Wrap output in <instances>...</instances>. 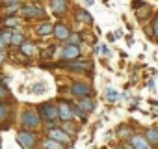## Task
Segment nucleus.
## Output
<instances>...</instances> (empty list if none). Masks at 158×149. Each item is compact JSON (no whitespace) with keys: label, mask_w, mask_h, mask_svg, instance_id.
<instances>
[{"label":"nucleus","mask_w":158,"mask_h":149,"mask_svg":"<svg viewBox=\"0 0 158 149\" xmlns=\"http://www.w3.org/2000/svg\"><path fill=\"white\" fill-rule=\"evenodd\" d=\"M2 58H4V54H2V52H0V62H2Z\"/></svg>","instance_id":"obj_27"},{"label":"nucleus","mask_w":158,"mask_h":149,"mask_svg":"<svg viewBox=\"0 0 158 149\" xmlns=\"http://www.w3.org/2000/svg\"><path fill=\"white\" fill-rule=\"evenodd\" d=\"M78 54H80V50H78L76 45H67L65 50H63V58L65 60H74V58H78Z\"/></svg>","instance_id":"obj_4"},{"label":"nucleus","mask_w":158,"mask_h":149,"mask_svg":"<svg viewBox=\"0 0 158 149\" xmlns=\"http://www.w3.org/2000/svg\"><path fill=\"white\" fill-rule=\"evenodd\" d=\"M52 28H54V26H52L50 23H43L41 26H37L35 32H37V36H48V34H52Z\"/></svg>","instance_id":"obj_12"},{"label":"nucleus","mask_w":158,"mask_h":149,"mask_svg":"<svg viewBox=\"0 0 158 149\" xmlns=\"http://www.w3.org/2000/svg\"><path fill=\"white\" fill-rule=\"evenodd\" d=\"M0 39H2V43H4V45H8V43L11 41V34H10V32H4Z\"/></svg>","instance_id":"obj_18"},{"label":"nucleus","mask_w":158,"mask_h":149,"mask_svg":"<svg viewBox=\"0 0 158 149\" xmlns=\"http://www.w3.org/2000/svg\"><path fill=\"white\" fill-rule=\"evenodd\" d=\"M2 47H4V43H2V39H0V49H2Z\"/></svg>","instance_id":"obj_28"},{"label":"nucleus","mask_w":158,"mask_h":149,"mask_svg":"<svg viewBox=\"0 0 158 149\" xmlns=\"http://www.w3.org/2000/svg\"><path fill=\"white\" fill-rule=\"evenodd\" d=\"M130 142H132V147H134V149H149L147 142H145L141 136H138V134H136V136H132V140H130Z\"/></svg>","instance_id":"obj_11"},{"label":"nucleus","mask_w":158,"mask_h":149,"mask_svg":"<svg viewBox=\"0 0 158 149\" xmlns=\"http://www.w3.org/2000/svg\"><path fill=\"white\" fill-rule=\"evenodd\" d=\"M43 147H45V149H61V145H60L58 142H54V140H47V142L43 143Z\"/></svg>","instance_id":"obj_13"},{"label":"nucleus","mask_w":158,"mask_h":149,"mask_svg":"<svg viewBox=\"0 0 158 149\" xmlns=\"http://www.w3.org/2000/svg\"><path fill=\"white\" fill-rule=\"evenodd\" d=\"M93 2H95V0H86V4H88V6H91Z\"/></svg>","instance_id":"obj_24"},{"label":"nucleus","mask_w":158,"mask_h":149,"mask_svg":"<svg viewBox=\"0 0 158 149\" xmlns=\"http://www.w3.org/2000/svg\"><path fill=\"white\" fill-rule=\"evenodd\" d=\"M106 97H108V101H115V99H117V92H115L114 88H108V92H106Z\"/></svg>","instance_id":"obj_17"},{"label":"nucleus","mask_w":158,"mask_h":149,"mask_svg":"<svg viewBox=\"0 0 158 149\" xmlns=\"http://www.w3.org/2000/svg\"><path fill=\"white\" fill-rule=\"evenodd\" d=\"M6 114H8V108H6L4 104H0V121L6 117Z\"/></svg>","instance_id":"obj_22"},{"label":"nucleus","mask_w":158,"mask_h":149,"mask_svg":"<svg viewBox=\"0 0 158 149\" xmlns=\"http://www.w3.org/2000/svg\"><path fill=\"white\" fill-rule=\"evenodd\" d=\"M71 116H73V112H71L69 104L61 103V104H60V110H58V117H60L61 121H69V119H71Z\"/></svg>","instance_id":"obj_5"},{"label":"nucleus","mask_w":158,"mask_h":149,"mask_svg":"<svg viewBox=\"0 0 158 149\" xmlns=\"http://www.w3.org/2000/svg\"><path fill=\"white\" fill-rule=\"evenodd\" d=\"M78 19H80V21H86V23H91V15H89L88 11H84V10L78 11Z\"/></svg>","instance_id":"obj_15"},{"label":"nucleus","mask_w":158,"mask_h":149,"mask_svg":"<svg viewBox=\"0 0 158 149\" xmlns=\"http://www.w3.org/2000/svg\"><path fill=\"white\" fill-rule=\"evenodd\" d=\"M80 108H82V110H86V112H89V110H93V103H91V101H88V99H86V101L82 99Z\"/></svg>","instance_id":"obj_16"},{"label":"nucleus","mask_w":158,"mask_h":149,"mask_svg":"<svg viewBox=\"0 0 158 149\" xmlns=\"http://www.w3.org/2000/svg\"><path fill=\"white\" fill-rule=\"evenodd\" d=\"M147 140H149L151 143H156L158 136H156V130H154V129H149V130H147Z\"/></svg>","instance_id":"obj_14"},{"label":"nucleus","mask_w":158,"mask_h":149,"mask_svg":"<svg viewBox=\"0 0 158 149\" xmlns=\"http://www.w3.org/2000/svg\"><path fill=\"white\" fill-rule=\"evenodd\" d=\"M48 134H50L52 140H58V142H69V136H67L63 130H60V129H52Z\"/></svg>","instance_id":"obj_9"},{"label":"nucleus","mask_w":158,"mask_h":149,"mask_svg":"<svg viewBox=\"0 0 158 149\" xmlns=\"http://www.w3.org/2000/svg\"><path fill=\"white\" fill-rule=\"evenodd\" d=\"M6 24H11V26H15V24H17V19H8V21H6Z\"/></svg>","instance_id":"obj_23"},{"label":"nucleus","mask_w":158,"mask_h":149,"mask_svg":"<svg viewBox=\"0 0 158 149\" xmlns=\"http://www.w3.org/2000/svg\"><path fill=\"white\" fill-rule=\"evenodd\" d=\"M23 52H26V54H32V52H34V47H32L30 43H24V45H23Z\"/></svg>","instance_id":"obj_21"},{"label":"nucleus","mask_w":158,"mask_h":149,"mask_svg":"<svg viewBox=\"0 0 158 149\" xmlns=\"http://www.w3.org/2000/svg\"><path fill=\"white\" fill-rule=\"evenodd\" d=\"M6 2H10V4H15V2H17V0H6Z\"/></svg>","instance_id":"obj_25"},{"label":"nucleus","mask_w":158,"mask_h":149,"mask_svg":"<svg viewBox=\"0 0 158 149\" xmlns=\"http://www.w3.org/2000/svg\"><path fill=\"white\" fill-rule=\"evenodd\" d=\"M23 123H24V127H28V129H35V127L39 125V116H37L35 112H32V110H26V112L23 114Z\"/></svg>","instance_id":"obj_2"},{"label":"nucleus","mask_w":158,"mask_h":149,"mask_svg":"<svg viewBox=\"0 0 158 149\" xmlns=\"http://www.w3.org/2000/svg\"><path fill=\"white\" fill-rule=\"evenodd\" d=\"M39 116L45 121H54V119H58V108L54 104H43L39 108Z\"/></svg>","instance_id":"obj_1"},{"label":"nucleus","mask_w":158,"mask_h":149,"mask_svg":"<svg viewBox=\"0 0 158 149\" xmlns=\"http://www.w3.org/2000/svg\"><path fill=\"white\" fill-rule=\"evenodd\" d=\"M17 142H19L21 145H24V147H32L34 142H35V138H34L32 132H21V134L17 136Z\"/></svg>","instance_id":"obj_3"},{"label":"nucleus","mask_w":158,"mask_h":149,"mask_svg":"<svg viewBox=\"0 0 158 149\" xmlns=\"http://www.w3.org/2000/svg\"><path fill=\"white\" fill-rule=\"evenodd\" d=\"M43 92H45V84H35L32 90V93H43Z\"/></svg>","instance_id":"obj_20"},{"label":"nucleus","mask_w":158,"mask_h":149,"mask_svg":"<svg viewBox=\"0 0 158 149\" xmlns=\"http://www.w3.org/2000/svg\"><path fill=\"white\" fill-rule=\"evenodd\" d=\"M65 8H67V2H65V0H52V11H54L56 15H61V13L65 11Z\"/></svg>","instance_id":"obj_8"},{"label":"nucleus","mask_w":158,"mask_h":149,"mask_svg":"<svg viewBox=\"0 0 158 149\" xmlns=\"http://www.w3.org/2000/svg\"><path fill=\"white\" fill-rule=\"evenodd\" d=\"M2 95H4V90H2V88H0V97H2Z\"/></svg>","instance_id":"obj_26"},{"label":"nucleus","mask_w":158,"mask_h":149,"mask_svg":"<svg viewBox=\"0 0 158 149\" xmlns=\"http://www.w3.org/2000/svg\"><path fill=\"white\" fill-rule=\"evenodd\" d=\"M11 43H13V45H21V43H23V36H21V34L11 36Z\"/></svg>","instance_id":"obj_19"},{"label":"nucleus","mask_w":158,"mask_h":149,"mask_svg":"<svg viewBox=\"0 0 158 149\" xmlns=\"http://www.w3.org/2000/svg\"><path fill=\"white\" fill-rule=\"evenodd\" d=\"M52 32H54L56 37H60V39H67V37H69V30H67L63 24H56V26L52 28Z\"/></svg>","instance_id":"obj_10"},{"label":"nucleus","mask_w":158,"mask_h":149,"mask_svg":"<svg viewBox=\"0 0 158 149\" xmlns=\"http://www.w3.org/2000/svg\"><path fill=\"white\" fill-rule=\"evenodd\" d=\"M73 93L78 95V97H88L89 95V88L84 86V84H74L73 86Z\"/></svg>","instance_id":"obj_7"},{"label":"nucleus","mask_w":158,"mask_h":149,"mask_svg":"<svg viewBox=\"0 0 158 149\" xmlns=\"http://www.w3.org/2000/svg\"><path fill=\"white\" fill-rule=\"evenodd\" d=\"M21 13H23V15H26V17H39V15H43V10H41V8L26 6V8H23V10H21Z\"/></svg>","instance_id":"obj_6"}]
</instances>
